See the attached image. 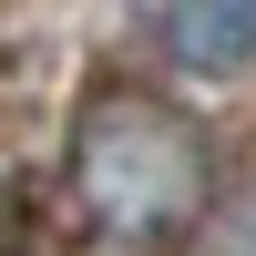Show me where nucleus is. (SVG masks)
<instances>
[{
    "label": "nucleus",
    "mask_w": 256,
    "mask_h": 256,
    "mask_svg": "<svg viewBox=\"0 0 256 256\" xmlns=\"http://www.w3.org/2000/svg\"><path fill=\"white\" fill-rule=\"evenodd\" d=\"M72 205L102 246H164L205 216V144L144 92H92L72 123Z\"/></svg>",
    "instance_id": "1"
},
{
    "label": "nucleus",
    "mask_w": 256,
    "mask_h": 256,
    "mask_svg": "<svg viewBox=\"0 0 256 256\" xmlns=\"http://www.w3.org/2000/svg\"><path fill=\"white\" fill-rule=\"evenodd\" d=\"M164 52L205 82H236L256 62V0H164Z\"/></svg>",
    "instance_id": "2"
}]
</instances>
